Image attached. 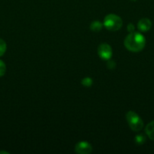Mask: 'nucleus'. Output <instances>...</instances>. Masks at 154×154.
<instances>
[{
    "label": "nucleus",
    "instance_id": "13",
    "mask_svg": "<svg viewBox=\"0 0 154 154\" xmlns=\"http://www.w3.org/2000/svg\"><path fill=\"white\" fill-rule=\"evenodd\" d=\"M128 32H129L130 33L134 32V25H133V24H131V23H130L129 25L128 26Z\"/></svg>",
    "mask_w": 154,
    "mask_h": 154
},
{
    "label": "nucleus",
    "instance_id": "14",
    "mask_svg": "<svg viewBox=\"0 0 154 154\" xmlns=\"http://www.w3.org/2000/svg\"><path fill=\"white\" fill-rule=\"evenodd\" d=\"M107 67L110 68V69H114L115 67V63L113 61H110L108 63V65H107Z\"/></svg>",
    "mask_w": 154,
    "mask_h": 154
},
{
    "label": "nucleus",
    "instance_id": "2",
    "mask_svg": "<svg viewBox=\"0 0 154 154\" xmlns=\"http://www.w3.org/2000/svg\"><path fill=\"white\" fill-rule=\"evenodd\" d=\"M104 25L110 31H117L122 26V20L118 15L110 14L106 16L104 20Z\"/></svg>",
    "mask_w": 154,
    "mask_h": 154
},
{
    "label": "nucleus",
    "instance_id": "12",
    "mask_svg": "<svg viewBox=\"0 0 154 154\" xmlns=\"http://www.w3.org/2000/svg\"><path fill=\"white\" fill-rule=\"evenodd\" d=\"M92 83H93V81H92V80L90 78H85L82 81V84L84 86H85V87H91Z\"/></svg>",
    "mask_w": 154,
    "mask_h": 154
},
{
    "label": "nucleus",
    "instance_id": "7",
    "mask_svg": "<svg viewBox=\"0 0 154 154\" xmlns=\"http://www.w3.org/2000/svg\"><path fill=\"white\" fill-rule=\"evenodd\" d=\"M145 132H146L147 136L151 140L154 141V120L146 125V128H145Z\"/></svg>",
    "mask_w": 154,
    "mask_h": 154
},
{
    "label": "nucleus",
    "instance_id": "8",
    "mask_svg": "<svg viewBox=\"0 0 154 154\" xmlns=\"http://www.w3.org/2000/svg\"><path fill=\"white\" fill-rule=\"evenodd\" d=\"M91 29L94 32H99L102 29V24L99 22V21H94L91 23L90 26Z\"/></svg>",
    "mask_w": 154,
    "mask_h": 154
},
{
    "label": "nucleus",
    "instance_id": "9",
    "mask_svg": "<svg viewBox=\"0 0 154 154\" xmlns=\"http://www.w3.org/2000/svg\"><path fill=\"white\" fill-rule=\"evenodd\" d=\"M6 49H7V45H6V43L5 42L4 40L0 38V57L4 55V54L6 51Z\"/></svg>",
    "mask_w": 154,
    "mask_h": 154
},
{
    "label": "nucleus",
    "instance_id": "3",
    "mask_svg": "<svg viewBox=\"0 0 154 154\" xmlns=\"http://www.w3.org/2000/svg\"><path fill=\"white\" fill-rule=\"evenodd\" d=\"M126 120L130 128L133 131L138 132L143 127V122L134 111H130L126 114Z\"/></svg>",
    "mask_w": 154,
    "mask_h": 154
},
{
    "label": "nucleus",
    "instance_id": "5",
    "mask_svg": "<svg viewBox=\"0 0 154 154\" xmlns=\"http://www.w3.org/2000/svg\"><path fill=\"white\" fill-rule=\"evenodd\" d=\"M75 150L80 154H89L91 153V145L87 141H80L75 144Z\"/></svg>",
    "mask_w": 154,
    "mask_h": 154
},
{
    "label": "nucleus",
    "instance_id": "4",
    "mask_svg": "<svg viewBox=\"0 0 154 154\" xmlns=\"http://www.w3.org/2000/svg\"><path fill=\"white\" fill-rule=\"evenodd\" d=\"M98 54H99L100 57L102 58L103 60H110L112 57V54H113V52H112V48L108 44H101L99 47H98Z\"/></svg>",
    "mask_w": 154,
    "mask_h": 154
},
{
    "label": "nucleus",
    "instance_id": "6",
    "mask_svg": "<svg viewBox=\"0 0 154 154\" xmlns=\"http://www.w3.org/2000/svg\"><path fill=\"white\" fill-rule=\"evenodd\" d=\"M152 27V22L148 18H143L140 20L137 23V28L141 32H146Z\"/></svg>",
    "mask_w": 154,
    "mask_h": 154
},
{
    "label": "nucleus",
    "instance_id": "16",
    "mask_svg": "<svg viewBox=\"0 0 154 154\" xmlns=\"http://www.w3.org/2000/svg\"><path fill=\"white\" fill-rule=\"evenodd\" d=\"M132 1H136V0H132Z\"/></svg>",
    "mask_w": 154,
    "mask_h": 154
},
{
    "label": "nucleus",
    "instance_id": "15",
    "mask_svg": "<svg viewBox=\"0 0 154 154\" xmlns=\"http://www.w3.org/2000/svg\"><path fill=\"white\" fill-rule=\"evenodd\" d=\"M7 153V152H4V151H1L0 152V153Z\"/></svg>",
    "mask_w": 154,
    "mask_h": 154
},
{
    "label": "nucleus",
    "instance_id": "11",
    "mask_svg": "<svg viewBox=\"0 0 154 154\" xmlns=\"http://www.w3.org/2000/svg\"><path fill=\"white\" fill-rule=\"evenodd\" d=\"M6 72V66L5 63L2 60H0V77H2L5 74Z\"/></svg>",
    "mask_w": 154,
    "mask_h": 154
},
{
    "label": "nucleus",
    "instance_id": "1",
    "mask_svg": "<svg viewBox=\"0 0 154 154\" xmlns=\"http://www.w3.org/2000/svg\"><path fill=\"white\" fill-rule=\"evenodd\" d=\"M146 44L145 37L140 32H131L125 38L124 45L131 52H139L144 48Z\"/></svg>",
    "mask_w": 154,
    "mask_h": 154
},
{
    "label": "nucleus",
    "instance_id": "10",
    "mask_svg": "<svg viewBox=\"0 0 154 154\" xmlns=\"http://www.w3.org/2000/svg\"><path fill=\"white\" fill-rule=\"evenodd\" d=\"M145 141H146V138H145L144 135H138L135 137V141L137 144H142L145 142Z\"/></svg>",
    "mask_w": 154,
    "mask_h": 154
}]
</instances>
